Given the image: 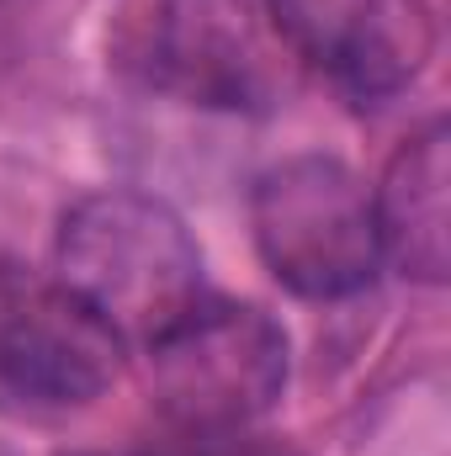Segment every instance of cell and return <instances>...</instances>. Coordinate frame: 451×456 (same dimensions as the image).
Here are the masks:
<instances>
[{
    "instance_id": "cell-5",
    "label": "cell",
    "mask_w": 451,
    "mask_h": 456,
    "mask_svg": "<svg viewBox=\"0 0 451 456\" xmlns=\"http://www.w3.org/2000/svg\"><path fill=\"white\" fill-rule=\"evenodd\" d=\"M122 340L59 281L0 260V387L27 403L75 409L117 382Z\"/></svg>"
},
{
    "instance_id": "cell-8",
    "label": "cell",
    "mask_w": 451,
    "mask_h": 456,
    "mask_svg": "<svg viewBox=\"0 0 451 456\" xmlns=\"http://www.w3.org/2000/svg\"><path fill=\"white\" fill-rule=\"evenodd\" d=\"M5 5H21V0H0V11H5ZM27 5H32V0H27Z\"/></svg>"
},
{
    "instance_id": "cell-3",
    "label": "cell",
    "mask_w": 451,
    "mask_h": 456,
    "mask_svg": "<svg viewBox=\"0 0 451 456\" xmlns=\"http://www.w3.org/2000/svg\"><path fill=\"white\" fill-rule=\"evenodd\" d=\"M144 350L160 409L197 436L260 419L287 387V335L255 303L202 297Z\"/></svg>"
},
{
    "instance_id": "cell-4",
    "label": "cell",
    "mask_w": 451,
    "mask_h": 456,
    "mask_svg": "<svg viewBox=\"0 0 451 456\" xmlns=\"http://www.w3.org/2000/svg\"><path fill=\"white\" fill-rule=\"evenodd\" d=\"M154 69L213 112H271L303 75L271 0H160Z\"/></svg>"
},
{
    "instance_id": "cell-1",
    "label": "cell",
    "mask_w": 451,
    "mask_h": 456,
    "mask_svg": "<svg viewBox=\"0 0 451 456\" xmlns=\"http://www.w3.org/2000/svg\"><path fill=\"white\" fill-rule=\"evenodd\" d=\"M59 281L122 345H154L202 303V249L144 191H91L59 224Z\"/></svg>"
},
{
    "instance_id": "cell-7",
    "label": "cell",
    "mask_w": 451,
    "mask_h": 456,
    "mask_svg": "<svg viewBox=\"0 0 451 456\" xmlns=\"http://www.w3.org/2000/svg\"><path fill=\"white\" fill-rule=\"evenodd\" d=\"M377 244L382 260H393L404 276L441 287L451 271V133L447 122L414 127L393 159L382 165V181L372 186Z\"/></svg>"
},
{
    "instance_id": "cell-2",
    "label": "cell",
    "mask_w": 451,
    "mask_h": 456,
    "mask_svg": "<svg viewBox=\"0 0 451 456\" xmlns=\"http://www.w3.org/2000/svg\"><path fill=\"white\" fill-rule=\"evenodd\" d=\"M250 228L266 271L314 303L356 297L382 265L372 191L330 154H292L250 191Z\"/></svg>"
},
{
    "instance_id": "cell-6",
    "label": "cell",
    "mask_w": 451,
    "mask_h": 456,
    "mask_svg": "<svg viewBox=\"0 0 451 456\" xmlns=\"http://www.w3.org/2000/svg\"><path fill=\"white\" fill-rule=\"evenodd\" d=\"M303 69L356 102L398 96L436 53L430 0H271Z\"/></svg>"
}]
</instances>
